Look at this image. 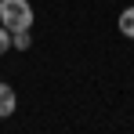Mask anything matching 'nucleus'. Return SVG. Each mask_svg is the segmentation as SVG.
Listing matches in <instances>:
<instances>
[{"instance_id": "3", "label": "nucleus", "mask_w": 134, "mask_h": 134, "mask_svg": "<svg viewBox=\"0 0 134 134\" xmlns=\"http://www.w3.org/2000/svg\"><path fill=\"white\" fill-rule=\"evenodd\" d=\"M33 47V33L29 29H15L11 33V51H29Z\"/></svg>"}, {"instance_id": "2", "label": "nucleus", "mask_w": 134, "mask_h": 134, "mask_svg": "<svg viewBox=\"0 0 134 134\" xmlns=\"http://www.w3.org/2000/svg\"><path fill=\"white\" fill-rule=\"evenodd\" d=\"M15 109H18L15 91H11V83H4V80H0V120H4V116H11Z\"/></svg>"}, {"instance_id": "4", "label": "nucleus", "mask_w": 134, "mask_h": 134, "mask_svg": "<svg viewBox=\"0 0 134 134\" xmlns=\"http://www.w3.org/2000/svg\"><path fill=\"white\" fill-rule=\"evenodd\" d=\"M120 33H123L127 40H134V4L120 11Z\"/></svg>"}, {"instance_id": "1", "label": "nucleus", "mask_w": 134, "mask_h": 134, "mask_svg": "<svg viewBox=\"0 0 134 134\" xmlns=\"http://www.w3.org/2000/svg\"><path fill=\"white\" fill-rule=\"evenodd\" d=\"M0 25L4 29H33V4L29 0H0Z\"/></svg>"}, {"instance_id": "5", "label": "nucleus", "mask_w": 134, "mask_h": 134, "mask_svg": "<svg viewBox=\"0 0 134 134\" xmlns=\"http://www.w3.org/2000/svg\"><path fill=\"white\" fill-rule=\"evenodd\" d=\"M7 51H11V29L0 25V54H7Z\"/></svg>"}]
</instances>
